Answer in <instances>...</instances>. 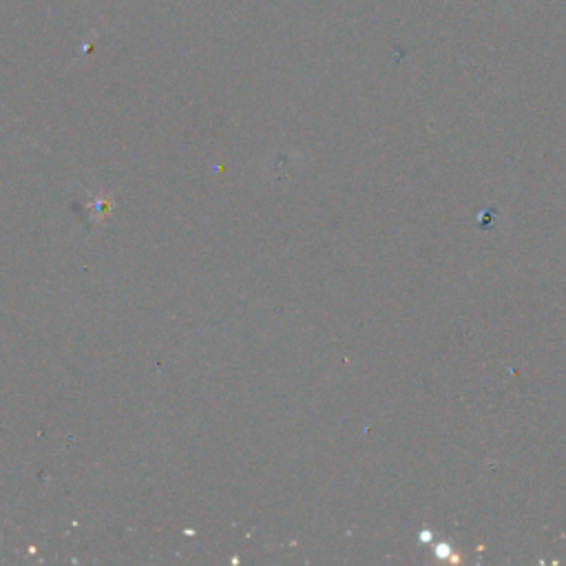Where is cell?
<instances>
[{"label":"cell","mask_w":566,"mask_h":566,"mask_svg":"<svg viewBox=\"0 0 566 566\" xmlns=\"http://www.w3.org/2000/svg\"><path fill=\"white\" fill-rule=\"evenodd\" d=\"M421 542H432V533H429L427 529L421 531Z\"/></svg>","instance_id":"obj_2"},{"label":"cell","mask_w":566,"mask_h":566,"mask_svg":"<svg viewBox=\"0 0 566 566\" xmlns=\"http://www.w3.org/2000/svg\"><path fill=\"white\" fill-rule=\"evenodd\" d=\"M436 555L438 558H452V547L449 544H436Z\"/></svg>","instance_id":"obj_1"}]
</instances>
